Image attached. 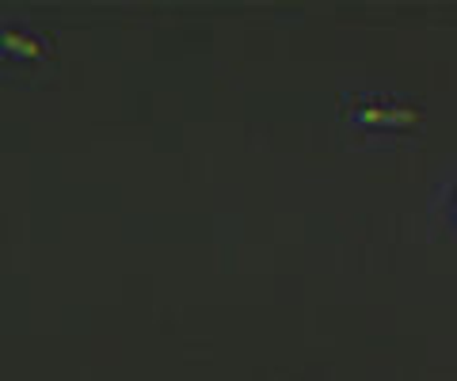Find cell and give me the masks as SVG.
Returning <instances> with one entry per match:
<instances>
[{"label":"cell","instance_id":"1","mask_svg":"<svg viewBox=\"0 0 457 381\" xmlns=\"http://www.w3.org/2000/svg\"><path fill=\"white\" fill-rule=\"evenodd\" d=\"M347 115L354 126H408L416 119V107L404 104L393 92H362L354 95V104L347 107Z\"/></svg>","mask_w":457,"mask_h":381},{"label":"cell","instance_id":"2","mask_svg":"<svg viewBox=\"0 0 457 381\" xmlns=\"http://www.w3.org/2000/svg\"><path fill=\"white\" fill-rule=\"evenodd\" d=\"M0 50L20 54V58H35V54L46 50V38L27 23H8V27H0Z\"/></svg>","mask_w":457,"mask_h":381},{"label":"cell","instance_id":"3","mask_svg":"<svg viewBox=\"0 0 457 381\" xmlns=\"http://www.w3.org/2000/svg\"><path fill=\"white\" fill-rule=\"evenodd\" d=\"M446 206H450V214L457 218V179L450 183V195H446Z\"/></svg>","mask_w":457,"mask_h":381}]
</instances>
